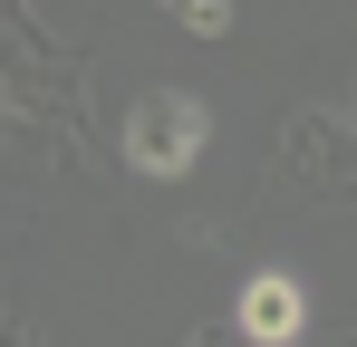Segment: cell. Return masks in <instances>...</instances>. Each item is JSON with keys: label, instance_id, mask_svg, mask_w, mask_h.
Wrapping results in <instances>:
<instances>
[{"label": "cell", "instance_id": "cell-1", "mask_svg": "<svg viewBox=\"0 0 357 347\" xmlns=\"http://www.w3.org/2000/svg\"><path fill=\"white\" fill-rule=\"evenodd\" d=\"M203 145H213V107H203L193 87H155V97H135V116H126V164L145 174V183L193 174Z\"/></svg>", "mask_w": 357, "mask_h": 347}, {"label": "cell", "instance_id": "cell-2", "mask_svg": "<svg viewBox=\"0 0 357 347\" xmlns=\"http://www.w3.org/2000/svg\"><path fill=\"white\" fill-rule=\"evenodd\" d=\"M232 318H241L251 347H299V338H309V280H290V270H251Z\"/></svg>", "mask_w": 357, "mask_h": 347}, {"label": "cell", "instance_id": "cell-3", "mask_svg": "<svg viewBox=\"0 0 357 347\" xmlns=\"http://www.w3.org/2000/svg\"><path fill=\"white\" fill-rule=\"evenodd\" d=\"M165 20H183L193 39H222L232 29V0H165Z\"/></svg>", "mask_w": 357, "mask_h": 347}]
</instances>
